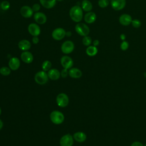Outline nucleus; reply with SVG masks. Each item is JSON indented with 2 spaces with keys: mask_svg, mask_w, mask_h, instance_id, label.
Wrapping results in <instances>:
<instances>
[{
  "mask_svg": "<svg viewBox=\"0 0 146 146\" xmlns=\"http://www.w3.org/2000/svg\"><path fill=\"white\" fill-rule=\"evenodd\" d=\"M69 14L72 21L76 22H79L83 18L82 9L79 6H74L70 10Z\"/></svg>",
  "mask_w": 146,
  "mask_h": 146,
  "instance_id": "1",
  "label": "nucleus"
},
{
  "mask_svg": "<svg viewBox=\"0 0 146 146\" xmlns=\"http://www.w3.org/2000/svg\"><path fill=\"white\" fill-rule=\"evenodd\" d=\"M51 121L55 124H60L64 120V115L59 111H53L50 115Z\"/></svg>",
  "mask_w": 146,
  "mask_h": 146,
  "instance_id": "2",
  "label": "nucleus"
},
{
  "mask_svg": "<svg viewBox=\"0 0 146 146\" xmlns=\"http://www.w3.org/2000/svg\"><path fill=\"white\" fill-rule=\"evenodd\" d=\"M35 81L36 83L40 85L45 84L48 79V76L46 71H41L36 72L34 76Z\"/></svg>",
  "mask_w": 146,
  "mask_h": 146,
  "instance_id": "3",
  "label": "nucleus"
},
{
  "mask_svg": "<svg viewBox=\"0 0 146 146\" xmlns=\"http://www.w3.org/2000/svg\"><path fill=\"white\" fill-rule=\"evenodd\" d=\"M76 32L81 36H87L90 33V29L86 24L83 23H78L75 27Z\"/></svg>",
  "mask_w": 146,
  "mask_h": 146,
  "instance_id": "4",
  "label": "nucleus"
},
{
  "mask_svg": "<svg viewBox=\"0 0 146 146\" xmlns=\"http://www.w3.org/2000/svg\"><path fill=\"white\" fill-rule=\"evenodd\" d=\"M56 104L59 107H65L69 103V98L68 96L64 93L59 94L56 98Z\"/></svg>",
  "mask_w": 146,
  "mask_h": 146,
  "instance_id": "5",
  "label": "nucleus"
},
{
  "mask_svg": "<svg viewBox=\"0 0 146 146\" xmlns=\"http://www.w3.org/2000/svg\"><path fill=\"white\" fill-rule=\"evenodd\" d=\"M59 144L60 146H72L74 144L73 136L70 134L63 135L60 139Z\"/></svg>",
  "mask_w": 146,
  "mask_h": 146,
  "instance_id": "6",
  "label": "nucleus"
},
{
  "mask_svg": "<svg viewBox=\"0 0 146 146\" xmlns=\"http://www.w3.org/2000/svg\"><path fill=\"white\" fill-rule=\"evenodd\" d=\"M74 49V44L71 40H67L63 43L61 46L62 51L66 54H70L73 51Z\"/></svg>",
  "mask_w": 146,
  "mask_h": 146,
  "instance_id": "7",
  "label": "nucleus"
},
{
  "mask_svg": "<svg viewBox=\"0 0 146 146\" xmlns=\"http://www.w3.org/2000/svg\"><path fill=\"white\" fill-rule=\"evenodd\" d=\"M66 35V31L62 28H56L52 33V38L56 40H62Z\"/></svg>",
  "mask_w": 146,
  "mask_h": 146,
  "instance_id": "8",
  "label": "nucleus"
},
{
  "mask_svg": "<svg viewBox=\"0 0 146 146\" xmlns=\"http://www.w3.org/2000/svg\"><path fill=\"white\" fill-rule=\"evenodd\" d=\"M60 63L62 67L66 69H70L73 66L74 62L72 59L68 56L65 55L61 58Z\"/></svg>",
  "mask_w": 146,
  "mask_h": 146,
  "instance_id": "9",
  "label": "nucleus"
},
{
  "mask_svg": "<svg viewBox=\"0 0 146 146\" xmlns=\"http://www.w3.org/2000/svg\"><path fill=\"white\" fill-rule=\"evenodd\" d=\"M125 0H111V5L115 10H121L125 6Z\"/></svg>",
  "mask_w": 146,
  "mask_h": 146,
  "instance_id": "10",
  "label": "nucleus"
},
{
  "mask_svg": "<svg viewBox=\"0 0 146 146\" xmlns=\"http://www.w3.org/2000/svg\"><path fill=\"white\" fill-rule=\"evenodd\" d=\"M29 33L33 36H38L40 33V30L39 26L35 23H31L28 26Z\"/></svg>",
  "mask_w": 146,
  "mask_h": 146,
  "instance_id": "11",
  "label": "nucleus"
},
{
  "mask_svg": "<svg viewBox=\"0 0 146 146\" xmlns=\"http://www.w3.org/2000/svg\"><path fill=\"white\" fill-rule=\"evenodd\" d=\"M33 11H34L33 10L32 8L29 6H23L20 10L21 15L26 18L31 17L33 15Z\"/></svg>",
  "mask_w": 146,
  "mask_h": 146,
  "instance_id": "12",
  "label": "nucleus"
},
{
  "mask_svg": "<svg viewBox=\"0 0 146 146\" xmlns=\"http://www.w3.org/2000/svg\"><path fill=\"white\" fill-rule=\"evenodd\" d=\"M132 18L131 16L128 14H123L119 18L120 23L123 26H128L132 22Z\"/></svg>",
  "mask_w": 146,
  "mask_h": 146,
  "instance_id": "13",
  "label": "nucleus"
},
{
  "mask_svg": "<svg viewBox=\"0 0 146 146\" xmlns=\"http://www.w3.org/2000/svg\"><path fill=\"white\" fill-rule=\"evenodd\" d=\"M21 65V62L19 59L17 57L11 58L9 62V68L13 71L18 70Z\"/></svg>",
  "mask_w": 146,
  "mask_h": 146,
  "instance_id": "14",
  "label": "nucleus"
},
{
  "mask_svg": "<svg viewBox=\"0 0 146 146\" xmlns=\"http://www.w3.org/2000/svg\"><path fill=\"white\" fill-rule=\"evenodd\" d=\"M21 58L22 60L26 63H31L34 59L33 54L27 51H23L21 55Z\"/></svg>",
  "mask_w": 146,
  "mask_h": 146,
  "instance_id": "15",
  "label": "nucleus"
},
{
  "mask_svg": "<svg viewBox=\"0 0 146 146\" xmlns=\"http://www.w3.org/2000/svg\"><path fill=\"white\" fill-rule=\"evenodd\" d=\"M34 18L35 22L39 24H44L46 22L47 17L46 15L41 12H36L34 14Z\"/></svg>",
  "mask_w": 146,
  "mask_h": 146,
  "instance_id": "16",
  "label": "nucleus"
},
{
  "mask_svg": "<svg viewBox=\"0 0 146 146\" xmlns=\"http://www.w3.org/2000/svg\"><path fill=\"white\" fill-rule=\"evenodd\" d=\"M48 78L52 80H58L60 76V72L59 71L55 68H52L50 69L47 73Z\"/></svg>",
  "mask_w": 146,
  "mask_h": 146,
  "instance_id": "17",
  "label": "nucleus"
},
{
  "mask_svg": "<svg viewBox=\"0 0 146 146\" xmlns=\"http://www.w3.org/2000/svg\"><path fill=\"white\" fill-rule=\"evenodd\" d=\"M68 75L72 78L77 79L82 76V72L77 68H71L68 70Z\"/></svg>",
  "mask_w": 146,
  "mask_h": 146,
  "instance_id": "18",
  "label": "nucleus"
},
{
  "mask_svg": "<svg viewBox=\"0 0 146 146\" xmlns=\"http://www.w3.org/2000/svg\"><path fill=\"white\" fill-rule=\"evenodd\" d=\"M74 140L78 143L84 142L87 138L86 135L83 132H76L73 135Z\"/></svg>",
  "mask_w": 146,
  "mask_h": 146,
  "instance_id": "19",
  "label": "nucleus"
},
{
  "mask_svg": "<svg viewBox=\"0 0 146 146\" xmlns=\"http://www.w3.org/2000/svg\"><path fill=\"white\" fill-rule=\"evenodd\" d=\"M18 47L20 50L22 51H27L31 47V43L30 42L26 39L22 40L19 42L18 43Z\"/></svg>",
  "mask_w": 146,
  "mask_h": 146,
  "instance_id": "20",
  "label": "nucleus"
},
{
  "mask_svg": "<svg viewBox=\"0 0 146 146\" xmlns=\"http://www.w3.org/2000/svg\"><path fill=\"white\" fill-rule=\"evenodd\" d=\"M96 19V15L94 12L89 11L84 15V21L86 23L91 24L94 23Z\"/></svg>",
  "mask_w": 146,
  "mask_h": 146,
  "instance_id": "21",
  "label": "nucleus"
},
{
  "mask_svg": "<svg viewBox=\"0 0 146 146\" xmlns=\"http://www.w3.org/2000/svg\"><path fill=\"white\" fill-rule=\"evenodd\" d=\"M40 4L46 9H51L53 7L55 4L56 0H39Z\"/></svg>",
  "mask_w": 146,
  "mask_h": 146,
  "instance_id": "22",
  "label": "nucleus"
},
{
  "mask_svg": "<svg viewBox=\"0 0 146 146\" xmlns=\"http://www.w3.org/2000/svg\"><path fill=\"white\" fill-rule=\"evenodd\" d=\"M82 9L84 11L89 12L92 9V5L88 0H83L82 2Z\"/></svg>",
  "mask_w": 146,
  "mask_h": 146,
  "instance_id": "23",
  "label": "nucleus"
},
{
  "mask_svg": "<svg viewBox=\"0 0 146 146\" xmlns=\"http://www.w3.org/2000/svg\"><path fill=\"white\" fill-rule=\"evenodd\" d=\"M98 48L94 46H89L86 49V54L90 56H94L98 53Z\"/></svg>",
  "mask_w": 146,
  "mask_h": 146,
  "instance_id": "24",
  "label": "nucleus"
},
{
  "mask_svg": "<svg viewBox=\"0 0 146 146\" xmlns=\"http://www.w3.org/2000/svg\"><path fill=\"white\" fill-rule=\"evenodd\" d=\"M51 66H52V64L51 62L47 60L43 62L42 64V68L44 71H48L51 69Z\"/></svg>",
  "mask_w": 146,
  "mask_h": 146,
  "instance_id": "25",
  "label": "nucleus"
},
{
  "mask_svg": "<svg viewBox=\"0 0 146 146\" xmlns=\"http://www.w3.org/2000/svg\"><path fill=\"white\" fill-rule=\"evenodd\" d=\"M11 73V69L7 67H2L0 68V74L3 76H8Z\"/></svg>",
  "mask_w": 146,
  "mask_h": 146,
  "instance_id": "26",
  "label": "nucleus"
},
{
  "mask_svg": "<svg viewBox=\"0 0 146 146\" xmlns=\"http://www.w3.org/2000/svg\"><path fill=\"white\" fill-rule=\"evenodd\" d=\"M83 44L86 46H89L92 43L91 38L88 36H85L82 39Z\"/></svg>",
  "mask_w": 146,
  "mask_h": 146,
  "instance_id": "27",
  "label": "nucleus"
},
{
  "mask_svg": "<svg viewBox=\"0 0 146 146\" xmlns=\"http://www.w3.org/2000/svg\"><path fill=\"white\" fill-rule=\"evenodd\" d=\"M109 5L108 0H99L98 5L102 8H105Z\"/></svg>",
  "mask_w": 146,
  "mask_h": 146,
  "instance_id": "28",
  "label": "nucleus"
},
{
  "mask_svg": "<svg viewBox=\"0 0 146 146\" xmlns=\"http://www.w3.org/2000/svg\"><path fill=\"white\" fill-rule=\"evenodd\" d=\"M10 7V3L7 1H4L1 3V7L3 10H7Z\"/></svg>",
  "mask_w": 146,
  "mask_h": 146,
  "instance_id": "29",
  "label": "nucleus"
},
{
  "mask_svg": "<svg viewBox=\"0 0 146 146\" xmlns=\"http://www.w3.org/2000/svg\"><path fill=\"white\" fill-rule=\"evenodd\" d=\"M131 23H132L133 27L135 28H139L140 27V26L141 25L140 21L139 19H132Z\"/></svg>",
  "mask_w": 146,
  "mask_h": 146,
  "instance_id": "30",
  "label": "nucleus"
},
{
  "mask_svg": "<svg viewBox=\"0 0 146 146\" xmlns=\"http://www.w3.org/2000/svg\"><path fill=\"white\" fill-rule=\"evenodd\" d=\"M129 47V43L125 40H123L120 44V48L123 51H125L128 49Z\"/></svg>",
  "mask_w": 146,
  "mask_h": 146,
  "instance_id": "31",
  "label": "nucleus"
},
{
  "mask_svg": "<svg viewBox=\"0 0 146 146\" xmlns=\"http://www.w3.org/2000/svg\"><path fill=\"white\" fill-rule=\"evenodd\" d=\"M68 75V71L67 70V69L66 68H63L62 71L60 72V76L63 78H65L67 76V75Z\"/></svg>",
  "mask_w": 146,
  "mask_h": 146,
  "instance_id": "32",
  "label": "nucleus"
},
{
  "mask_svg": "<svg viewBox=\"0 0 146 146\" xmlns=\"http://www.w3.org/2000/svg\"><path fill=\"white\" fill-rule=\"evenodd\" d=\"M40 7V5H39V4L35 3V4H34V5L33 6L32 9H33V10L34 11H38L39 10Z\"/></svg>",
  "mask_w": 146,
  "mask_h": 146,
  "instance_id": "33",
  "label": "nucleus"
},
{
  "mask_svg": "<svg viewBox=\"0 0 146 146\" xmlns=\"http://www.w3.org/2000/svg\"><path fill=\"white\" fill-rule=\"evenodd\" d=\"M32 41L34 44H37L39 42V38H38V36H33V38L32 39Z\"/></svg>",
  "mask_w": 146,
  "mask_h": 146,
  "instance_id": "34",
  "label": "nucleus"
},
{
  "mask_svg": "<svg viewBox=\"0 0 146 146\" xmlns=\"http://www.w3.org/2000/svg\"><path fill=\"white\" fill-rule=\"evenodd\" d=\"M131 146H144V145L139 141H135L131 144Z\"/></svg>",
  "mask_w": 146,
  "mask_h": 146,
  "instance_id": "35",
  "label": "nucleus"
},
{
  "mask_svg": "<svg viewBox=\"0 0 146 146\" xmlns=\"http://www.w3.org/2000/svg\"><path fill=\"white\" fill-rule=\"evenodd\" d=\"M99 44V40L96 39V40H95L93 42V46L96 47V46H98Z\"/></svg>",
  "mask_w": 146,
  "mask_h": 146,
  "instance_id": "36",
  "label": "nucleus"
},
{
  "mask_svg": "<svg viewBox=\"0 0 146 146\" xmlns=\"http://www.w3.org/2000/svg\"><path fill=\"white\" fill-rule=\"evenodd\" d=\"M120 39H121V40H124L125 39V35L124 34H121V35H120Z\"/></svg>",
  "mask_w": 146,
  "mask_h": 146,
  "instance_id": "37",
  "label": "nucleus"
},
{
  "mask_svg": "<svg viewBox=\"0 0 146 146\" xmlns=\"http://www.w3.org/2000/svg\"><path fill=\"white\" fill-rule=\"evenodd\" d=\"M3 121L0 119V130L3 127Z\"/></svg>",
  "mask_w": 146,
  "mask_h": 146,
  "instance_id": "38",
  "label": "nucleus"
},
{
  "mask_svg": "<svg viewBox=\"0 0 146 146\" xmlns=\"http://www.w3.org/2000/svg\"><path fill=\"white\" fill-rule=\"evenodd\" d=\"M144 76L145 78H146V71L144 72Z\"/></svg>",
  "mask_w": 146,
  "mask_h": 146,
  "instance_id": "39",
  "label": "nucleus"
},
{
  "mask_svg": "<svg viewBox=\"0 0 146 146\" xmlns=\"http://www.w3.org/2000/svg\"><path fill=\"white\" fill-rule=\"evenodd\" d=\"M1 113H2V110H1V108H0V115H1Z\"/></svg>",
  "mask_w": 146,
  "mask_h": 146,
  "instance_id": "40",
  "label": "nucleus"
},
{
  "mask_svg": "<svg viewBox=\"0 0 146 146\" xmlns=\"http://www.w3.org/2000/svg\"><path fill=\"white\" fill-rule=\"evenodd\" d=\"M56 1H63L64 0H56Z\"/></svg>",
  "mask_w": 146,
  "mask_h": 146,
  "instance_id": "41",
  "label": "nucleus"
},
{
  "mask_svg": "<svg viewBox=\"0 0 146 146\" xmlns=\"http://www.w3.org/2000/svg\"><path fill=\"white\" fill-rule=\"evenodd\" d=\"M144 146H146V144H145Z\"/></svg>",
  "mask_w": 146,
  "mask_h": 146,
  "instance_id": "42",
  "label": "nucleus"
},
{
  "mask_svg": "<svg viewBox=\"0 0 146 146\" xmlns=\"http://www.w3.org/2000/svg\"><path fill=\"white\" fill-rule=\"evenodd\" d=\"M0 7H1V3H0Z\"/></svg>",
  "mask_w": 146,
  "mask_h": 146,
  "instance_id": "43",
  "label": "nucleus"
}]
</instances>
